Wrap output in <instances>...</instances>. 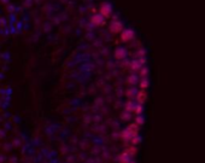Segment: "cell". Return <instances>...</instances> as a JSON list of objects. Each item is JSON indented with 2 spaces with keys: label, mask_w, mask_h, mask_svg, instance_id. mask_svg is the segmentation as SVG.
I'll use <instances>...</instances> for the list:
<instances>
[]
</instances>
